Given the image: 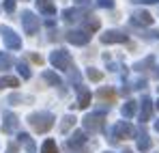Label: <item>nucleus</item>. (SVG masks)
Here are the masks:
<instances>
[{
    "label": "nucleus",
    "mask_w": 159,
    "mask_h": 153,
    "mask_svg": "<svg viewBox=\"0 0 159 153\" xmlns=\"http://www.w3.org/2000/svg\"><path fill=\"white\" fill-rule=\"evenodd\" d=\"M125 153H131V151H125Z\"/></svg>",
    "instance_id": "nucleus-37"
},
{
    "label": "nucleus",
    "mask_w": 159,
    "mask_h": 153,
    "mask_svg": "<svg viewBox=\"0 0 159 153\" xmlns=\"http://www.w3.org/2000/svg\"><path fill=\"white\" fill-rule=\"evenodd\" d=\"M75 91H78V106L80 108H88L90 106V91L82 84H75Z\"/></svg>",
    "instance_id": "nucleus-12"
},
{
    "label": "nucleus",
    "mask_w": 159,
    "mask_h": 153,
    "mask_svg": "<svg viewBox=\"0 0 159 153\" xmlns=\"http://www.w3.org/2000/svg\"><path fill=\"white\" fill-rule=\"evenodd\" d=\"M84 129L90 131V134H97L103 129V112H93V114H86L84 117Z\"/></svg>",
    "instance_id": "nucleus-3"
},
{
    "label": "nucleus",
    "mask_w": 159,
    "mask_h": 153,
    "mask_svg": "<svg viewBox=\"0 0 159 153\" xmlns=\"http://www.w3.org/2000/svg\"><path fill=\"white\" fill-rule=\"evenodd\" d=\"M153 63H155V58H153V56H148V58H144V60H140V63L135 65V69H138V71H144V69H148V67H153Z\"/></svg>",
    "instance_id": "nucleus-24"
},
{
    "label": "nucleus",
    "mask_w": 159,
    "mask_h": 153,
    "mask_svg": "<svg viewBox=\"0 0 159 153\" xmlns=\"http://www.w3.org/2000/svg\"><path fill=\"white\" fill-rule=\"evenodd\" d=\"M2 7H4V11H7V13H13V11H15V0H4V4H2Z\"/></svg>",
    "instance_id": "nucleus-29"
},
{
    "label": "nucleus",
    "mask_w": 159,
    "mask_h": 153,
    "mask_svg": "<svg viewBox=\"0 0 159 153\" xmlns=\"http://www.w3.org/2000/svg\"><path fill=\"white\" fill-rule=\"evenodd\" d=\"M11 65H13V58H11L9 54H2V52H0V69H9Z\"/></svg>",
    "instance_id": "nucleus-25"
},
{
    "label": "nucleus",
    "mask_w": 159,
    "mask_h": 153,
    "mask_svg": "<svg viewBox=\"0 0 159 153\" xmlns=\"http://www.w3.org/2000/svg\"><path fill=\"white\" fill-rule=\"evenodd\" d=\"M138 149H140V151H148V149H151V138H148V134L142 131V134L138 136Z\"/></svg>",
    "instance_id": "nucleus-19"
},
{
    "label": "nucleus",
    "mask_w": 159,
    "mask_h": 153,
    "mask_svg": "<svg viewBox=\"0 0 159 153\" xmlns=\"http://www.w3.org/2000/svg\"><path fill=\"white\" fill-rule=\"evenodd\" d=\"M101 41L106 45H110V43H127V35L120 32V30H106L101 35Z\"/></svg>",
    "instance_id": "nucleus-7"
},
{
    "label": "nucleus",
    "mask_w": 159,
    "mask_h": 153,
    "mask_svg": "<svg viewBox=\"0 0 159 153\" xmlns=\"http://www.w3.org/2000/svg\"><path fill=\"white\" fill-rule=\"evenodd\" d=\"M84 26H86V30H90V32H95V30H99V20H97V17H93V15H90V17H86V22H84Z\"/></svg>",
    "instance_id": "nucleus-21"
},
{
    "label": "nucleus",
    "mask_w": 159,
    "mask_h": 153,
    "mask_svg": "<svg viewBox=\"0 0 159 153\" xmlns=\"http://www.w3.org/2000/svg\"><path fill=\"white\" fill-rule=\"evenodd\" d=\"M30 58H32V60H34V63H39V65H41V63H43V58H41V56H37V54H32V56H30Z\"/></svg>",
    "instance_id": "nucleus-32"
},
{
    "label": "nucleus",
    "mask_w": 159,
    "mask_h": 153,
    "mask_svg": "<svg viewBox=\"0 0 159 153\" xmlns=\"http://www.w3.org/2000/svg\"><path fill=\"white\" fill-rule=\"evenodd\" d=\"M41 153H58V147L54 140H45L43 147H41Z\"/></svg>",
    "instance_id": "nucleus-23"
},
{
    "label": "nucleus",
    "mask_w": 159,
    "mask_h": 153,
    "mask_svg": "<svg viewBox=\"0 0 159 153\" xmlns=\"http://www.w3.org/2000/svg\"><path fill=\"white\" fill-rule=\"evenodd\" d=\"M151 112H153V102L148 97H142V102H140V121L142 123L148 121L151 119Z\"/></svg>",
    "instance_id": "nucleus-14"
},
{
    "label": "nucleus",
    "mask_w": 159,
    "mask_h": 153,
    "mask_svg": "<svg viewBox=\"0 0 159 153\" xmlns=\"http://www.w3.org/2000/svg\"><path fill=\"white\" fill-rule=\"evenodd\" d=\"M62 121H65V123H62V125H60V131H67V129L71 127V123H73V121H75V117H71V114H67V117H65V119H62Z\"/></svg>",
    "instance_id": "nucleus-28"
},
{
    "label": "nucleus",
    "mask_w": 159,
    "mask_h": 153,
    "mask_svg": "<svg viewBox=\"0 0 159 153\" xmlns=\"http://www.w3.org/2000/svg\"><path fill=\"white\" fill-rule=\"evenodd\" d=\"M17 142H20V145H24V147L28 149V153H34V149H37V147H34V142H32V138H30L28 134H24V131H22V134H17Z\"/></svg>",
    "instance_id": "nucleus-16"
},
{
    "label": "nucleus",
    "mask_w": 159,
    "mask_h": 153,
    "mask_svg": "<svg viewBox=\"0 0 159 153\" xmlns=\"http://www.w3.org/2000/svg\"><path fill=\"white\" fill-rule=\"evenodd\" d=\"M50 63H52L56 69H62V71H69L73 67V58L67 50H54L50 54Z\"/></svg>",
    "instance_id": "nucleus-2"
},
{
    "label": "nucleus",
    "mask_w": 159,
    "mask_h": 153,
    "mask_svg": "<svg viewBox=\"0 0 159 153\" xmlns=\"http://www.w3.org/2000/svg\"><path fill=\"white\" fill-rule=\"evenodd\" d=\"M155 129H157V131H159V121H157V123H155Z\"/></svg>",
    "instance_id": "nucleus-34"
},
{
    "label": "nucleus",
    "mask_w": 159,
    "mask_h": 153,
    "mask_svg": "<svg viewBox=\"0 0 159 153\" xmlns=\"http://www.w3.org/2000/svg\"><path fill=\"white\" fill-rule=\"evenodd\" d=\"M97 97H99V99H103V102L107 99V102L112 103V102H114V91H112L110 86H107V88H106V86H101V88H99V93H97Z\"/></svg>",
    "instance_id": "nucleus-20"
},
{
    "label": "nucleus",
    "mask_w": 159,
    "mask_h": 153,
    "mask_svg": "<svg viewBox=\"0 0 159 153\" xmlns=\"http://www.w3.org/2000/svg\"><path fill=\"white\" fill-rule=\"evenodd\" d=\"M135 108H138V102H133V99L125 102V106H123V117L125 119H131L133 114H135Z\"/></svg>",
    "instance_id": "nucleus-17"
},
{
    "label": "nucleus",
    "mask_w": 159,
    "mask_h": 153,
    "mask_svg": "<svg viewBox=\"0 0 159 153\" xmlns=\"http://www.w3.org/2000/svg\"><path fill=\"white\" fill-rule=\"evenodd\" d=\"M20 82H17V78H11V76H2L0 78V88H4V86H17Z\"/></svg>",
    "instance_id": "nucleus-22"
},
{
    "label": "nucleus",
    "mask_w": 159,
    "mask_h": 153,
    "mask_svg": "<svg viewBox=\"0 0 159 153\" xmlns=\"http://www.w3.org/2000/svg\"><path fill=\"white\" fill-rule=\"evenodd\" d=\"M17 74L24 78V80H28V78H30V69H28V65H26V63H22V60L17 63Z\"/></svg>",
    "instance_id": "nucleus-26"
},
{
    "label": "nucleus",
    "mask_w": 159,
    "mask_h": 153,
    "mask_svg": "<svg viewBox=\"0 0 159 153\" xmlns=\"http://www.w3.org/2000/svg\"><path fill=\"white\" fill-rule=\"evenodd\" d=\"M17 127H20V119L13 112H4L2 114V131L4 134H13Z\"/></svg>",
    "instance_id": "nucleus-8"
},
{
    "label": "nucleus",
    "mask_w": 159,
    "mask_h": 153,
    "mask_svg": "<svg viewBox=\"0 0 159 153\" xmlns=\"http://www.w3.org/2000/svg\"><path fill=\"white\" fill-rule=\"evenodd\" d=\"M82 17H88L86 15V9H65L62 11V20L65 22H78Z\"/></svg>",
    "instance_id": "nucleus-11"
},
{
    "label": "nucleus",
    "mask_w": 159,
    "mask_h": 153,
    "mask_svg": "<svg viewBox=\"0 0 159 153\" xmlns=\"http://www.w3.org/2000/svg\"><path fill=\"white\" fill-rule=\"evenodd\" d=\"M97 4H99L101 9H112V7H114V0H97Z\"/></svg>",
    "instance_id": "nucleus-30"
},
{
    "label": "nucleus",
    "mask_w": 159,
    "mask_h": 153,
    "mask_svg": "<svg viewBox=\"0 0 159 153\" xmlns=\"http://www.w3.org/2000/svg\"><path fill=\"white\" fill-rule=\"evenodd\" d=\"M157 78H159V69H157Z\"/></svg>",
    "instance_id": "nucleus-36"
},
{
    "label": "nucleus",
    "mask_w": 159,
    "mask_h": 153,
    "mask_svg": "<svg viewBox=\"0 0 159 153\" xmlns=\"http://www.w3.org/2000/svg\"><path fill=\"white\" fill-rule=\"evenodd\" d=\"M114 136L116 138H133L135 136V129H133L131 123H127V121H120V123H116L114 125Z\"/></svg>",
    "instance_id": "nucleus-9"
},
{
    "label": "nucleus",
    "mask_w": 159,
    "mask_h": 153,
    "mask_svg": "<svg viewBox=\"0 0 159 153\" xmlns=\"http://www.w3.org/2000/svg\"><path fill=\"white\" fill-rule=\"evenodd\" d=\"M133 4H155V2H159V0H131Z\"/></svg>",
    "instance_id": "nucleus-31"
},
{
    "label": "nucleus",
    "mask_w": 159,
    "mask_h": 153,
    "mask_svg": "<svg viewBox=\"0 0 159 153\" xmlns=\"http://www.w3.org/2000/svg\"><path fill=\"white\" fill-rule=\"evenodd\" d=\"M22 24H24L26 35H34V32L39 30V17H37L32 11H24V13H22Z\"/></svg>",
    "instance_id": "nucleus-5"
},
{
    "label": "nucleus",
    "mask_w": 159,
    "mask_h": 153,
    "mask_svg": "<svg viewBox=\"0 0 159 153\" xmlns=\"http://www.w3.org/2000/svg\"><path fill=\"white\" fill-rule=\"evenodd\" d=\"M86 142V134L82 131V129H78V131H73L71 134V138L67 140V149H78V147H82Z\"/></svg>",
    "instance_id": "nucleus-13"
},
{
    "label": "nucleus",
    "mask_w": 159,
    "mask_h": 153,
    "mask_svg": "<svg viewBox=\"0 0 159 153\" xmlns=\"http://www.w3.org/2000/svg\"><path fill=\"white\" fill-rule=\"evenodd\" d=\"M75 2H78V4H86L88 0H75Z\"/></svg>",
    "instance_id": "nucleus-33"
},
{
    "label": "nucleus",
    "mask_w": 159,
    "mask_h": 153,
    "mask_svg": "<svg viewBox=\"0 0 159 153\" xmlns=\"http://www.w3.org/2000/svg\"><path fill=\"white\" fill-rule=\"evenodd\" d=\"M37 7L45 15H56V4H54L52 0H37Z\"/></svg>",
    "instance_id": "nucleus-15"
},
{
    "label": "nucleus",
    "mask_w": 159,
    "mask_h": 153,
    "mask_svg": "<svg viewBox=\"0 0 159 153\" xmlns=\"http://www.w3.org/2000/svg\"><path fill=\"white\" fill-rule=\"evenodd\" d=\"M0 35H2V41H4V45H7L9 50H20V48H22V39L15 35L13 28L0 26Z\"/></svg>",
    "instance_id": "nucleus-4"
},
{
    "label": "nucleus",
    "mask_w": 159,
    "mask_h": 153,
    "mask_svg": "<svg viewBox=\"0 0 159 153\" xmlns=\"http://www.w3.org/2000/svg\"><path fill=\"white\" fill-rule=\"evenodd\" d=\"M131 24L133 26H151L153 24V15L148 11H133L131 13Z\"/></svg>",
    "instance_id": "nucleus-10"
},
{
    "label": "nucleus",
    "mask_w": 159,
    "mask_h": 153,
    "mask_svg": "<svg viewBox=\"0 0 159 153\" xmlns=\"http://www.w3.org/2000/svg\"><path fill=\"white\" fill-rule=\"evenodd\" d=\"M54 121H56V117H54L52 112H32V114L28 117L30 127L34 129V131H39V134L50 131V129L54 127Z\"/></svg>",
    "instance_id": "nucleus-1"
},
{
    "label": "nucleus",
    "mask_w": 159,
    "mask_h": 153,
    "mask_svg": "<svg viewBox=\"0 0 159 153\" xmlns=\"http://www.w3.org/2000/svg\"><path fill=\"white\" fill-rule=\"evenodd\" d=\"M157 110H159V99H157Z\"/></svg>",
    "instance_id": "nucleus-35"
},
{
    "label": "nucleus",
    "mask_w": 159,
    "mask_h": 153,
    "mask_svg": "<svg viewBox=\"0 0 159 153\" xmlns=\"http://www.w3.org/2000/svg\"><path fill=\"white\" fill-rule=\"evenodd\" d=\"M86 76L90 78V80H93V82H99V80H101V78H103V74H101V71H97V69H95V67H90V69H88V71H86Z\"/></svg>",
    "instance_id": "nucleus-27"
},
{
    "label": "nucleus",
    "mask_w": 159,
    "mask_h": 153,
    "mask_svg": "<svg viewBox=\"0 0 159 153\" xmlns=\"http://www.w3.org/2000/svg\"><path fill=\"white\" fill-rule=\"evenodd\" d=\"M43 80H45L48 84H52V86H62L60 76H56L54 71H43Z\"/></svg>",
    "instance_id": "nucleus-18"
},
{
    "label": "nucleus",
    "mask_w": 159,
    "mask_h": 153,
    "mask_svg": "<svg viewBox=\"0 0 159 153\" xmlns=\"http://www.w3.org/2000/svg\"><path fill=\"white\" fill-rule=\"evenodd\" d=\"M67 41L73 43V45H86L90 41V35L86 30H69L67 32Z\"/></svg>",
    "instance_id": "nucleus-6"
}]
</instances>
